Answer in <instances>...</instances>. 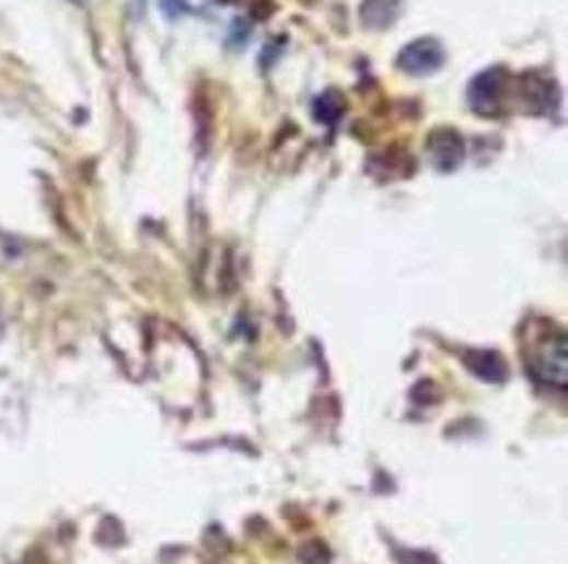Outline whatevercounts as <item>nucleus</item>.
Instances as JSON below:
<instances>
[{
	"mask_svg": "<svg viewBox=\"0 0 568 564\" xmlns=\"http://www.w3.org/2000/svg\"><path fill=\"white\" fill-rule=\"evenodd\" d=\"M440 63H443V47L430 37L411 43L398 58L401 69L406 73H414V77H425V73L438 71Z\"/></svg>",
	"mask_w": 568,
	"mask_h": 564,
	"instance_id": "obj_1",
	"label": "nucleus"
},
{
	"mask_svg": "<svg viewBox=\"0 0 568 564\" xmlns=\"http://www.w3.org/2000/svg\"><path fill=\"white\" fill-rule=\"evenodd\" d=\"M380 9L372 0H367L364 3V22L370 26H385L387 22H393V16H396V3L398 0H380Z\"/></svg>",
	"mask_w": 568,
	"mask_h": 564,
	"instance_id": "obj_3",
	"label": "nucleus"
},
{
	"mask_svg": "<svg viewBox=\"0 0 568 564\" xmlns=\"http://www.w3.org/2000/svg\"><path fill=\"white\" fill-rule=\"evenodd\" d=\"M500 90H503V79H500V71H487L479 73L470 86V99L472 107L483 116H490L492 110L498 107L500 99Z\"/></svg>",
	"mask_w": 568,
	"mask_h": 564,
	"instance_id": "obj_2",
	"label": "nucleus"
}]
</instances>
